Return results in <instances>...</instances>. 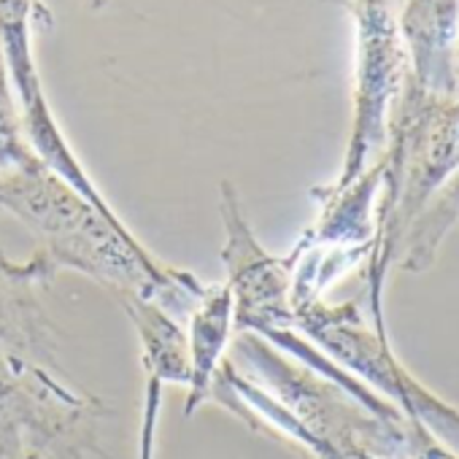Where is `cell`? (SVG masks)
<instances>
[{
    "label": "cell",
    "instance_id": "obj_1",
    "mask_svg": "<svg viewBox=\"0 0 459 459\" xmlns=\"http://www.w3.org/2000/svg\"><path fill=\"white\" fill-rule=\"evenodd\" d=\"M408 448L411 459H459V454L446 451L421 424L408 421Z\"/></svg>",
    "mask_w": 459,
    "mask_h": 459
},
{
    "label": "cell",
    "instance_id": "obj_2",
    "mask_svg": "<svg viewBox=\"0 0 459 459\" xmlns=\"http://www.w3.org/2000/svg\"><path fill=\"white\" fill-rule=\"evenodd\" d=\"M157 413H160V381H157V378H149L146 408H143V427H141V459H152Z\"/></svg>",
    "mask_w": 459,
    "mask_h": 459
},
{
    "label": "cell",
    "instance_id": "obj_3",
    "mask_svg": "<svg viewBox=\"0 0 459 459\" xmlns=\"http://www.w3.org/2000/svg\"><path fill=\"white\" fill-rule=\"evenodd\" d=\"M354 459H378V456H373L370 451H357V454H354Z\"/></svg>",
    "mask_w": 459,
    "mask_h": 459
},
{
    "label": "cell",
    "instance_id": "obj_4",
    "mask_svg": "<svg viewBox=\"0 0 459 459\" xmlns=\"http://www.w3.org/2000/svg\"><path fill=\"white\" fill-rule=\"evenodd\" d=\"M90 4H92L95 9H100V6H103V0H90Z\"/></svg>",
    "mask_w": 459,
    "mask_h": 459
}]
</instances>
